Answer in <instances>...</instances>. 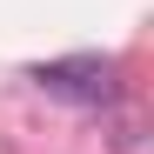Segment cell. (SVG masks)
Wrapping results in <instances>:
<instances>
[{
	"instance_id": "6da1fadb",
	"label": "cell",
	"mask_w": 154,
	"mask_h": 154,
	"mask_svg": "<svg viewBox=\"0 0 154 154\" xmlns=\"http://www.w3.org/2000/svg\"><path fill=\"white\" fill-rule=\"evenodd\" d=\"M27 81L47 87V94H60V100H107L114 94V67L100 54H74V60H40Z\"/></svg>"
}]
</instances>
